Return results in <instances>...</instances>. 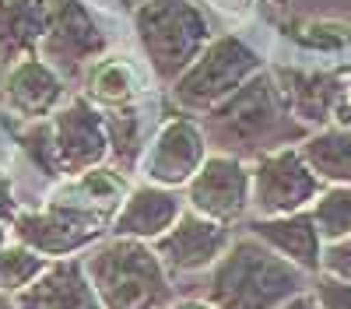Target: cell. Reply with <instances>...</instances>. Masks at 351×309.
<instances>
[{
	"instance_id": "d6986e66",
	"label": "cell",
	"mask_w": 351,
	"mask_h": 309,
	"mask_svg": "<svg viewBox=\"0 0 351 309\" xmlns=\"http://www.w3.org/2000/svg\"><path fill=\"white\" fill-rule=\"evenodd\" d=\"M302 158L324 186H351V127L334 123L302 137Z\"/></svg>"
},
{
	"instance_id": "d6a6232c",
	"label": "cell",
	"mask_w": 351,
	"mask_h": 309,
	"mask_svg": "<svg viewBox=\"0 0 351 309\" xmlns=\"http://www.w3.org/2000/svg\"><path fill=\"white\" fill-rule=\"evenodd\" d=\"M271 4H278V8H285V4H288V0H271Z\"/></svg>"
},
{
	"instance_id": "3957f363",
	"label": "cell",
	"mask_w": 351,
	"mask_h": 309,
	"mask_svg": "<svg viewBox=\"0 0 351 309\" xmlns=\"http://www.w3.org/2000/svg\"><path fill=\"white\" fill-rule=\"evenodd\" d=\"M102 309H162L172 299L165 264L141 239H112L84 260Z\"/></svg>"
},
{
	"instance_id": "7a4b0ae2",
	"label": "cell",
	"mask_w": 351,
	"mask_h": 309,
	"mask_svg": "<svg viewBox=\"0 0 351 309\" xmlns=\"http://www.w3.org/2000/svg\"><path fill=\"white\" fill-rule=\"evenodd\" d=\"M306 292V271L288 264L256 236L228 243L211 267L208 306L215 309H281Z\"/></svg>"
},
{
	"instance_id": "cb8c5ba5",
	"label": "cell",
	"mask_w": 351,
	"mask_h": 309,
	"mask_svg": "<svg viewBox=\"0 0 351 309\" xmlns=\"http://www.w3.org/2000/svg\"><path fill=\"white\" fill-rule=\"evenodd\" d=\"M291 39L309 46V49H319V53H337L351 42V28L341 25V21H324V18H313V21H299L291 25Z\"/></svg>"
},
{
	"instance_id": "6da1fadb",
	"label": "cell",
	"mask_w": 351,
	"mask_h": 309,
	"mask_svg": "<svg viewBox=\"0 0 351 309\" xmlns=\"http://www.w3.org/2000/svg\"><path fill=\"white\" fill-rule=\"evenodd\" d=\"M225 155H263L285 148L288 140L306 137V127L291 116L274 74L256 71L239 92L208 112V134Z\"/></svg>"
},
{
	"instance_id": "9c48e42d",
	"label": "cell",
	"mask_w": 351,
	"mask_h": 309,
	"mask_svg": "<svg viewBox=\"0 0 351 309\" xmlns=\"http://www.w3.org/2000/svg\"><path fill=\"white\" fill-rule=\"evenodd\" d=\"M186 201L190 211L221 225L243 218L250 208V169L236 155H208L186 183Z\"/></svg>"
},
{
	"instance_id": "ba28073f",
	"label": "cell",
	"mask_w": 351,
	"mask_h": 309,
	"mask_svg": "<svg viewBox=\"0 0 351 309\" xmlns=\"http://www.w3.org/2000/svg\"><path fill=\"white\" fill-rule=\"evenodd\" d=\"M102 229H106L102 214H92L64 201H56L46 211L14 214V236L36 253H43V257H67V253L95 243Z\"/></svg>"
},
{
	"instance_id": "484cf974",
	"label": "cell",
	"mask_w": 351,
	"mask_h": 309,
	"mask_svg": "<svg viewBox=\"0 0 351 309\" xmlns=\"http://www.w3.org/2000/svg\"><path fill=\"white\" fill-rule=\"evenodd\" d=\"M319 274L341 277L351 285V236L337 243H324V267H319Z\"/></svg>"
},
{
	"instance_id": "8fae6325",
	"label": "cell",
	"mask_w": 351,
	"mask_h": 309,
	"mask_svg": "<svg viewBox=\"0 0 351 309\" xmlns=\"http://www.w3.org/2000/svg\"><path fill=\"white\" fill-rule=\"evenodd\" d=\"M208 158V137L204 130L186 120L176 116L169 123H162V130L155 134V140L148 145V155H144V176L155 186H186L193 180V173Z\"/></svg>"
},
{
	"instance_id": "4316f807",
	"label": "cell",
	"mask_w": 351,
	"mask_h": 309,
	"mask_svg": "<svg viewBox=\"0 0 351 309\" xmlns=\"http://www.w3.org/2000/svg\"><path fill=\"white\" fill-rule=\"evenodd\" d=\"M18 208H14V190H11V180L0 176V218H11L14 221Z\"/></svg>"
},
{
	"instance_id": "8992f818",
	"label": "cell",
	"mask_w": 351,
	"mask_h": 309,
	"mask_svg": "<svg viewBox=\"0 0 351 309\" xmlns=\"http://www.w3.org/2000/svg\"><path fill=\"white\" fill-rule=\"evenodd\" d=\"M319 190H324L319 176L309 169L302 151L291 145L256 155L250 169V208L256 211V218L309 211Z\"/></svg>"
},
{
	"instance_id": "603a6c76",
	"label": "cell",
	"mask_w": 351,
	"mask_h": 309,
	"mask_svg": "<svg viewBox=\"0 0 351 309\" xmlns=\"http://www.w3.org/2000/svg\"><path fill=\"white\" fill-rule=\"evenodd\" d=\"M106 134H109V155L120 162V165H130L141 151V120L130 106H120L106 116Z\"/></svg>"
},
{
	"instance_id": "e0dca14e",
	"label": "cell",
	"mask_w": 351,
	"mask_h": 309,
	"mask_svg": "<svg viewBox=\"0 0 351 309\" xmlns=\"http://www.w3.org/2000/svg\"><path fill=\"white\" fill-rule=\"evenodd\" d=\"M4 95H8V106L18 109L21 116L39 120V116H49L56 102L64 99V81L46 60L25 56V60H18L11 67V74L4 81Z\"/></svg>"
},
{
	"instance_id": "30bf717a",
	"label": "cell",
	"mask_w": 351,
	"mask_h": 309,
	"mask_svg": "<svg viewBox=\"0 0 351 309\" xmlns=\"http://www.w3.org/2000/svg\"><path fill=\"white\" fill-rule=\"evenodd\" d=\"M53 71H81L106 49V36L81 0H49V25L39 42Z\"/></svg>"
},
{
	"instance_id": "d4e9b609",
	"label": "cell",
	"mask_w": 351,
	"mask_h": 309,
	"mask_svg": "<svg viewBox=\"0 0 351 309\" xmlns=\"http://www.w3.org/2000/svg\"><path fill=\"white\" fill-rule=\"evenodd\" d=\"M313 299L319 302V309H351V285L341 277L319 274L313 285Z\"/></svg>"
},
{
	"instance_id": "9a60e30c",
	"label": "cell",
	"mask_w": 351,
	"mask_h": 309,
	"mask_svg": "<svg viewBox=\"0 0 351 309\" xmlns=\"http://www.w3.org/2000/svg\"><path fill=\"white\" fill-rule=\"evenodd\" d=\"M250 236L267 243L274 253H281L288 264H295L306 274H319V267H324V236L313 225L309 211L278 214V218H253Z\"/></svg>"
},
{
	"instance_id": "ac0fdd59",
	"label": "cell",
	"mask_w": 351,
	"mask_h": 309,
	"mask_svg": "<svg viewBox=\"0 0 351 309\" xmlns=\"http://www.w3.org/2000/svg\"><path fill=\"white\" fill-rule=\"evenodd\" d=\"M49 25V0H0V60L14 64L32 53Z\"/></svg>"
},
{
	"instance_id": "44dd1931",
	"label": "cell",
	"mask_w": 351,
	"mask_h": 309,
	"mask_svg": "<svg viewBox=\"0 0 351 309\" xmlns=\"http://www.w3.org/2000/svg\"><path fill=\"white\" fill-rule=\"evenodd\" d=\"M313 225L319 229L324 243H337L351 236V186H324L309 204Z\"/></svg>"
},
{
	"instance_id": "5bb4252c",
	"label": "cell",
	"mask_w": 351,
	"mask_h": 309,
	"mask_svg": "<svg viewBox=\"0 0 351 309\" xmlns=\"http://www.w3.org/2000/svg\"><path fill=\"white\" fill-rule=\"evenodd\" d=\"M183 214L180 197L169 186H137L123 197V204L112 214V236L116 239H141V243H155L158 236H165L176 218Z\"/></svg>"
},
{
	"instance_id": "83f0119b",
	"label": "cell",
	"mask_w": 351,
	"mask_h": 309,
	"mask_svg": "<svg viewBox=\"0 0 351 309\" xmlns=\"http://www.w3.org/2000/svg\"><path fill=\"white\" fill-rule=\"evenodd\" d=\"M281 309H319V302L313 299V292H302V295H295V299H288Z\"/></svg>"
},
{
	"instance_id": "2e32d148",
	"label": "cell",
	"mask_w": 351,
	"mask_h": 309,
	"mask_svg": "<svg viewBox=\"0 0 351 309\" xmlns=\"http://www.w3.org/2000/svg\"><path fill=\"white\" fill-rule=\"evenodd\" d=\"M18 309H102V299L88 281L84 264L60 260L18 292Z\"/></svg>"
},
{
	"instance_id": "52a82bcc",
	"label": "cell",
	"mask_w": 351,
	"mask_h": 309,
	"mask_svg": "<svg viewBox=\"0 0 351 309\" xmlns=\"http://www.w3.org/2000/svg\"><path fill=\"white\" fill-rule=\"evenodd\" d=\"M49 140H53V165L64 176H81L109 158L106 116L84 99H74L71 106L56 112L49 123Z\"/></svg>"
},
{
	"instance_id": "f1b7e54d",
	"label": "cell",
	"mask_w": 351,
	"mask_h": 309,
	"mask_svg": "<svg viewBox=\"0 0 351 309\" xmlns=\"http://www.w3.org/2000/svg\"><path fill=\"white\" fill-rule=\"evenodd\" d=\"M341 123L351 127V88H348V102H344V112H341Z\"/></svg>"
},
{
	"instance_id": "ffe728a7",
	"label": "cell",
	"mask_w": 351,
	"mask_h": 309,
	"mask_svg": "<svg viewBox=\"0 0 351 309\" xmlns=\"http://www.w3.org/2000/svg\"><path fill=\"white\" fill-rule=\"evenodd\" d=\"M88 95L95 102L109 106V109H120V106H130L134 95H137V74L127 60L120 56H109V60H99L88 74Z\"/></svg>"
},
{
	"instance_id": "836d02e7",
	"label": "cell",
	"mask_w": 351,
	"mask_h": 309,
	"mask_svg": "<svg viewBox=\"0 0 351 309\" xmlns=\"http://www.w3.org/2000/svg\"><path fill=\"white\" fill-rule=\"evenodd\" d=\"M0 249H4V229H0Z\"/></svg>"
},
{
	"instance_id": "1f68e13d",
	"label": "cell",
	"mask_w": 351,
	"mask_h": 309,
	"mask_svg": "<svg viewBox=\"0 0 351 309\" xmlns=\"http://www.w3.org/2000/svg\"><path fill=\"white\" fill-rule=\"evenodd\" d=\"M123 4H127V8H137V4H141V0H123Z\"/></svg>"
},
{
	"instance_id": "4dcf8cb0",
	"label": "cell",
	"mask_w": 351,
	"mask_h": 309,
	"mask_svg": "<svg viewBox=\"0 0 351 309\" xmlns=\"http://www.w3.org/2000/svg\"><path fill=\"white\" fill-rule=\"evenodd\" d=\"M180 309H215V306H204V302H190V306H180Z\"/></svg>"
},
{
	"instance_id": "f546056e",
	"label": "cell",
	"mask_w": 351,
	"mask_h": 309,
	"mask_svg": "<svg viewBox=\"0 0 351 309\" xmlns=\"http://www.w3.org/2000/svg\"><path fill=\"white\" fill-rule=\"evenodd\" d=\"M0 309H18V306L8 299V292H0Z\"/></svg>"
},
{
	"instance_id": "277c9868",
	"label": "cell",
	"mask_w": 351,
	"mask_h": 309,
	"mask_svg": "<svg viewBox=\"0 0 351 309\" xmlns=\"http://www.w3.org/2000/svg\"><path fill=\"white\" fill-rule=\"evenodd\" d=\"M137 36L162 81H176L211 42L197 0H141Z\"/></svg>"
},
{
	"instance_id": "5b68a950",
	"label": "cell",
	"mask_w": 351,
	"mask_h": 309,
	"mask_svg": "<svg viewBox=\"0 0 351 309\" xmlns=\"http://www.w3.org/2000/svg\"><path fill=\"white\" fill-rule=\"evenodd\" d=\"M260 71V56L232 36L211 39L197 60L176 77V102L197 109V112H211L215 106H221L232 92H239L243 84Z\"/></svg>"
},
{
	"instance_id": "4fadbf2b",
	"label": "cell",
	"mask_w": 351,
	"mask_h": 309,
	"mask_svg": "<svg viewBox=\"0 0 351 309\" xmlns=\"http://www.w3.org/2000/svg\"><path fill=\"white\" fill-rule=\"evenodd\" d=\"M228 229L221 221H211L197 211H183L176 225L155 239V253L165 271H204L215 267L218 257L228 249Z\"/></svg>"
},
{
	"instance_id": "7c38bea8",
	"label": "cell",
	"mask_w": 351,
	"mask_h": 309,
	"mask_svg": "<svg viewBox=\"0 0 351 309\" xmlns=\"http://www.w3.org/2000/svg\"><path fill=\"white\" fill-rule=\"evenodd\" d=\"M274 81H278V92H281L288 112L302 127H327L330 120H341L348 88H351L348 77L327 74V71L281 67V71H274Z\"/></svg>"
},
{
	"instance_id": "7402d4cb",
	"label": "cell",
	"mask_w": 351,
	"mask_h": 309,
	"mask_svg": "<svg viewBox=\"0 0 351 309\" xmlns=\"http://www.w3.org/2000/svg\"><path fill=\"white\" fill-rule=\"evenodd\" d=\"M46 257L32 246H4L0 249V292H21L46 271Z\"/></svg>"
}]
</instances>
